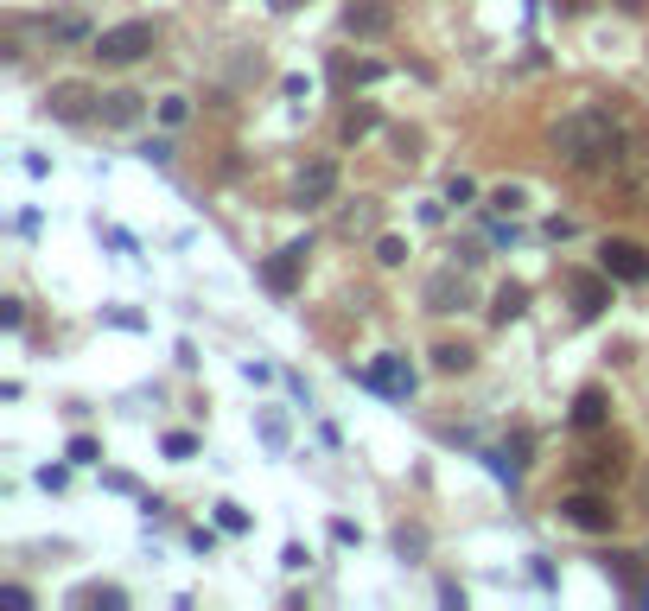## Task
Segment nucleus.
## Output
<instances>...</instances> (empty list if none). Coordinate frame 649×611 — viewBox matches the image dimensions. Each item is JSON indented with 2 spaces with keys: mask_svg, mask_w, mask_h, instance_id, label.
Instances as JSON below:
<instances>
[{
  "mask_svg": "<svg viewBox=\"0 0 649 611\" xmlns=\"http://www.w3.org/2000/svg\"><path fill=\"white\" fill-rule=\"evenodd\" d=\"M217 529L242 535V529H249V510H242V503H217Z\"/></svg>",
  "mask_w": 649,
  "mask_h": 611,
  "instance_id": "nucleus-27",
  "label": "nucleus"
},
{
  "mask_svg": "<svg viewBox=\"0 0 649 611\" xmlns=\"http://www.w3.org/2000/svg\"><path fill=\"white\" fill-rule=\"evenodd\" d=\"M306 242H287V249H274L268 261H261V281H268V293H280V300H287V293H300V274H306Z\"/></svg>",
  "mask_w": 649,
  "mask_h": 611,
  "instance_id": "nucleus-6",
  "label": "nucleus"
},
{
  "mask_svg": "<svg viewBox=\"0 0 649 611\" xmlns=\"http://www.w3.org/2000/svg\"><path fill=\"white\" fill-rule=\"evenodd\" d=\"M338 230H344V236H370V230H376V204H370V198H357V211H344Z\"/></svg>",
  "mask_w": 649,
  "mask_h": 611,
  "instance_id": "nucleus-22",
  "label": "nucleus"
},
{
  "mask_svg": "<svg viewBox=\"0 0 649 611\" xmlns=\"http://www.w3.org/2000/svg\"><path fill=\"white\" fill-rule=\"evenodd\" d=\"M560 516H567L573 529H586V535H611V529H618V510H611V497L599 491V484L573 491L567 503H560Z\"/></svg>",
  "mask_w": 649,
  "mask_h": 611,
  "instance_id": "nucleus-3",
  "label": "nucleus"
},
{
  "mask_svg": "<svg viewBox=\"0 0 649 611\" xmlns=\"http://www.w3.org/2000/svg\"><path fill=\"white\" fill-rule=\"evenodd\" d=\"M637 561H643V554H611V561H605V567H611V573H618V580H624L630 592H637V580H643V567H637Z\"/></svg>",
  "mask_w": 649,
  "mask_h": 611,
  "instance_id": "nucleus-24",
  "label": "nucleus"
},
{
  "mask_svg": "<svg viewBox=\"0 0 649 611\" xmlns=\"http://www.w3.org/2000/svg\"><path fill=\"white\" fill-rule=\"evenodd\" d=\"M420 306L427 312H465L471 306V281H465V268H433L427 274V287H420Z\"/></svg>",
  "mask_w": 649,
  "mask_h": 611,
  "instance_id": "nucleus-4",
  "label": "nucleus"
},
{
  "mask_svg": "<svg viewBox=\"0 0 649 611\" xmlns=\"http://www.w3.org/2000/svg\"><path fill=\"white\" fill-rule=\"evenodd\" d=\"M548 147L580 172H599V166L618 172L624 166V128L611 121V109H567L548 128Z\"/></svg>",
  "mask_w": 649,
  "mask_h": 611,
  "instance_id": "nucleus-1",
  "label": "nucleus"
},
{
  "mask_svg": "<svg viewBox=\"0 0 649 611\" xmlns=\"http://www.w3.org/2000/svg\"><path fill=\"white\" fill-rule=\"evenodd\" d=\"M96 102H102V96L90 90V83L64 77V83H51V90H45V115H58V121H90Z\"/></svg>",
  "mask_w": 649,
  "mask_h": 611,
  "instance_id": "nucleus-8",
  "label": "nucleus"
},
{
  "mask_svg": "<svg viewBox=\"0 0 649 611\" xmlns=\"http://www.w3.org/2000/svg\"><path fill=\"white\" fill-rule=\"evenodd\" d=\"M344 32L350 39H389L395 32V0H350L344 7Z\"/></svg>",
  "mask_w": 649,
  "mask_h": 611,
  "instance_id": "nucleus-7",
  "label": "nucleus"
},
{
  "mask_svg": "<svg viewBox=\"0 0 649 611\" xmlns=\"http://www.w3.org/2000/svg\"><path fill=\"white\" fill-rule=\"evenodd\" d=\"M554 7H560V13H586L592 0H554Z\"/></svg>",
  "mask_w": 649,
  "mask_h": 611,
  "instance_id": "nucleus-34",
  "label": "nucleus"
},
{
  "mask_svg": "<svg viewBox=\"0 0 649 611\" xmlns=\"http://www.w3.org/2000/svg\"><path fill=\"white\" fill-rule=\"evenodd\" d=\"M376 261L382 268H401V261H408V242L401 236H376Z\"/></svg>",
  "mask_w": 649,
  "mask_h": 611,
  "instance_id": "nucleus-25",
  "label": "nucleus"
},
{
  "mask_svg": "<svg viewBox=\"0 0 649 611\" xmlns=\"http://www.w3.org/2000/svg\"><path fill=\"white\" fill-rule=\"evenodd\" d=\"M376 102H357V109H344V121H338V134L344 141H363V134H376Z\"/></svg>",
  "mask_w": 649,
  "mask_h": 611,
  "instance_id": "nucleus-18",
  "label": "nucleus"
},
{
  "mask_svg": "<svg viewBox=\"0 0 649 611\" xmlns=\"http://www.w3.org/2000/svg\"><path fill=\"white\" fill-rule=\"evenodd\" d=\"M331 77H338V83H376V77H382V64H370V58H363V64L338 58V64H331Z\"/></svg>",
  "mask_w": 649,
  "mask_h": 611,
  "instance_id": "nucleus-23",
  "label": "nucleus"
},
{
  "mask_svg": "<svg viewBox=\"0 0 649 611\" xmlns=\"http://www.w3.org/2000/svg\"><path fill=\"white\" fill-rule=\"evenodd\" d=\"M624 191L637 211H649V134L637 141V153H624Z\"/></svg>",
  "mask_w": 649,
  "mask_h": 611,
  "instance_id": "nucleus-12",
  "label": "nucleus"
},
{
  "mask_svg": "<svg viewBox=\"0 0 649 611\" xmlns=\"http://www.w3.org/2000/svg\"><path fill=\"white\" fill-rule=\"evenodd\" d=\"M153 45H160V26L153 20H128V26L96 32V58L102 64H134V58H147Z\"/></svg>",
  "mask_w": 649,
  "mask_h": 611,
  "instance_id": "nucleus-2",
  "label": "nucleus"
},
{
  "mask_svg": "<svg viewBox=\"0 0 649 611\" xmlns=\"http://www.w3.org/2000/svg\"><path fill=\"white\" fill-rule=\"evenodd\" d=\"M0 325L20 331V325H26V306H20V300H0Z\"/></svg>",
  "mask_w": 649,
  "mask_h": 611,
  "instance_id": "nucleus-33",
  "label": "nucleus"
},
{
  "mask_svg": "<svg viewBox=\"0 0 649 611\" xmlns=\"http://www.w3.org/2000/svg\"><path fill=\"white\" fill-rule=\"evenodd\" d=\"M522 204H529V185H522V179H510V185L490 191V211H503V217H516Z\"/></svg>",
  "mask_w": 649,
  "mask_h": 611,
  "instance_id": "nucleus-21",
  "label": "nucleus"
},
{
  "mask_svg": "<svg viewBox=\"0 0 649 611\" xmlns=\"http://www.w3.org/2000/svg\"><path fill=\"white\" fill-rule=\"evenodd\" d=\"M389 147H395V160H401V166H414V160H420V147H427V134H420V128H389Z\"/></svg>",
  "mask_w": 649,
  "mask_h": 611,
  "instance_id": "nucleus-20",
  "label": "nucleus"
},
{
  "mask_svg": "<svg viewBox=\"0 0 649 611\" xmlns=\"http://www.w3.org/2000/svg\"><path fill=\"white\" fill-rule=\"evenodd\" d=\"M567 293H573V312H580V319H599V312L611 306V274L567 268Z\"/></svg>",
  "mask_w": 649,
  "mask_h": 611,
  "instance_id": "nucleus-9",
  "label": "nucleus"
},
{
  "mask_svg": "<svg viewBox=\"0 0 649 611\" xmlns=\"http://www.w3.org/2000/svg\"><path fill=\"white\" fill-rule=\"evenodd\" d=\"M580 478L586 484H618L624 478V440H599L580 452Z\"/></svg>",
  "mask_w": 649,
  "mask_h": 611,
  "instance_id": "nucleus-10",
  "label": "nucleus"
},
{
  "mask_svg": "<svg viewBox=\"0 0 649 611\" xmlns=\"http://www.w3.org/2000/svg\"><path fill=\"white\" fill-rule=\"evenodd\" d=\"M70 605H83V611H90V605L121 611V605H128V592H121V586H77V592H70Z\"/></svg>",
  "mask_w": 649,
  "mask_h": 611,
  "instance_id": "nucleus-19",
  "label": "nucleus"
},
{
  "mask_svg": "<svg viewBox=\"0 0 649 611\" xmlns=\"http://www.w3.org/2000/svg\"><path fill=\"white\" fill-rule=\"evenodd\" d=\"M630 510H637V516H649V459L637 465V478H630Z\"/></svg>",
  "mask_w": 649,
  "mask_h": 611,
  "instance_id": "nucleus-26",
  "label": "nucleus"
},
{
  "mask_svg": "<svg viewBox=\"0 0 649 611\" xmlns=\"http://www.w3.org/2000/svg\"><path fill=\"white\" fill-rule=\"evenodd\" d=\"M446 198H452V204H471V198H478V185H471L465 172H452V179H446Z\"/></svg>",
  "mask_w": 649,
  "mask_h": 611,
  "instance_id": "nucleus-30",
  "label": "nucleus"
},
{
  "mask_svg": "<svg viewBox=\"0 0 649 611\" xmlns=\"http://www.w3.org/2000/svg\"><path fill=\"white\" fill-rule=\"evenodd\" d=\"M630 599H637V605H649V573L637 580V592H630Z\"/></svg>",
  "mask_w": 649,
  "mask_h": 611,
  "instance_id": "nucleus-35",
  "label": "nucleus"
},
{
  "mask_svg": "<svg viewBox=\"0 0 649 611\" xmlns=\"http://www.w3.org/2000/svg\"><path fill=\"white\" fill-rule=\"evenodd\" d=\"M166 459H191V452H198V440H191V433H166Z\"/></svg>",
  "mask_w": 649,
  "mask_h": 611,
  "instance_id": "nucleus-31",
  "label": "nucleus"
},
{
  "mask_svg": "<svg viewBox=\"0 0 649 611\" xmlns=\"http://www.w3.org/2000/svg\"><path fill=\"white\" fill-rule=\"evenodd\" d=\"M395 548L401 554H420V548H427V529H395Z\"/></svg>",
  "mask_w": 649,
  "mask_h": 611,
  "instance_id": "nucleus-32",
  "label": "nucleus"
},
{
  "mask_svg": "<svg viewBox=\"0 0 649 611\" xmlns=\"http://www.w3.org/2000/svg\"><path fill=\"white\" fill-rule=\"evenodd\" d=\"M96 115L109 121V128H134V121H140V96L134 90H109V96L96 102Z\"/></svg>",
  "mask_w": 649,
  "mask_h": 611,
  "instance_id": "nucleus-14",
  "label": "nucleus"
},
{
  "mask_svg": "<svg viewBox=\"0 0 649 611\" xmlns=\"http://www.w3.org/2000/svg\"><path fill=\"white\" fill-rule=\"evenodd\" d=\"M471 363H478V351H471L465 338L459 344H433V370H440V376H465Z\"/></svg>",
  "mask_w": 649,
  "mask_h": 611,
  "instance_id": "nucleus-17",
  "label": "nucleus"
},
{
  "mask_svg": "<svg viewBox=\"0 0 649 611\" xmlns=\"http://www.w3.org/2000/svg\"><path fill=\"white\" fill-rule=\"evenodd\" d=\"M185 115H191L185 96H160V121H166V128H185Z\"/></svg>",
  "mask_w": 649,
  "mask_h": 611,
  "instance_id": "nucleus-28",
  "label": "nucleus"
},
{
  "mask_svg": "<svg viewBox=\"0 0 649 611\" xmlns=\"http://www.w3.org/2000/svg\"><path fill=\"white\" fill-rule=\"evenodd\" d=\"M96 459H102V446L90 433H77V440H70V465H96Z\"/></svg>",
  "mask_w": 649,
  "mask_h": 611,
  "instance_id": "nucleus-29",
  "label": "nucleus"
},
{
  "mask_svg": "<svg viewBox=\"0 0 649 611\" xmlns=\"http://www.w3.org/2000/svg\"><path fill=\"white\" fill-rule=\"evenodd\" d=\"M522 312H529V287H522V281H503L497 300H490V319L510 325V319H522Z\"/></svg>",
  "mask_w": 649,
  "mask_h": 611,
  "instance_id": "nucleus-16",
  "label": "nucleus"
},
{
  "mask_svg": "<svg viewBox=\"0 0 649 611\" xmlns=\"http://www.w3.org/2000/svg\"><path fill=\"white\" fill-rule=\"evenodd\" d=\"M605 421H611V401H605V389H580V401H573V427L599 433Z\"/></svg>",
  "mask_w": 649,
  "mask_h": 611,
  "instance_id": "nucleus-15",
  "label": "nucleus"
},
{
  "mask_svg": "<svg viewBox=\"0 0 649 611\" xmlns=\"http://www.w3.org/2000/svg\"><path fill=\"white\" fill-rule=\"evenodd\" d=\"M370 382H376V389L382 395H414V370H408V363H401V357H376V370H370Z\"/></svg>",
  "mask_w": 649,
  "mask_h": 611,
  "instance_id": "nucleus-13",
  "label": "nucleus"
},
{
  "mask_svg": "<svg viewBox=\"0 0 649 611\" xmlns=\"http://www.w3.org/2000/svg\"><path fill=\"white\" fill-rule=\"evenodd\" d=\"M599 268L611 274V281H649V249L630 236H605L599 242Z\"/></svg>",
  "mask_w": 649,
  "mask_h": 611,
  "instance_id": "nucleus-5",
  "label": "nucleus"
},
{
  "mask_svg": "<svg viewBox=\"0 0 649 611\" xmlns=\"http://www.w3.org/2000/svg\"><path fill=\"white\" fill-rule=\"evenodd\" d=\"M331 191H338V160H312V166L300 172V191H293V198H300L306 211H312V204H325V198H331Z\"/></svg>",
  "mask_w": 649,
  "mask_h": 611,
  "instance_id": "nucleus-11",
  "label": "nucleus"
},
{
  "mask_svg": "<svg viewBox=\"0 0 649 611\" xmlns=\"http://www.w3.org/2000/svg\"><path fill=\"white\" fill-rule=\"evenodd\" d=\"M268 7H274V13H293V7H300V0H268Z\"/></svg>",
  "mask_w": 649,
  "mask_h": 611,
  "instance_id": "nucleus-36",
  "label": "nucleus"
}]
</instances>
